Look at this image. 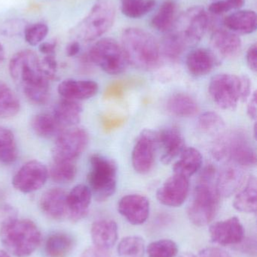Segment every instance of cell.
<instances>
[{
	"label": "cell",
	"instance_id": "1",
	"mask_svg": "<svg viewBox=\"0 0 257 257\" xmlns=\"http://www.w3.org/2000/svg\"><path fill=\"white\" fill-rule=\"evenodd\" d=\"M9 72L24 96L36 105H44L49 99V80L45 76L40 59L30 50H23L12 56Z\"/></svg>",
	"mask_w": 257,
	"mask_h": 257
},
{
	"label": "cell",
	"instance_id": "2",
	"mask_svg": "<svg viewBox=\"0 0 257 257\" xmlns=\"http://www.w3.org/2000/svg\"><path fill=\"white\" fill-rule=\"evenodd\" d=\"M216 180V169L212 165H208L199 176L188 208L189 218L195 226H208L218 213L221 196L217 190Z\"/></svg>",
	"mask_w": 257,
	"mask_h": 257
},
{
	"label": "cell",
	"instance_id": "3",
	"mask_svg": "<svg viewBox=\"0 0 257 257\" xmlns=\"http://www.w3.org/2000/svg\"><path fill=\"white\" fill-rule=\"evenodd\" d=\"M122 45L128 63L142 70L158 67L161 59L160 45L152 34L136 27L125 29Z\"/></svg>",
	"mask_w": 257,
	"mask_h": 257
},
{
	"label": "cell",
	"instance_id": "4",
	"mask_svg": "<svg viewBox=\"0 0 257 257\" xmlns=\"http://www.w3.org/2000/svg\"><path fill=\"white\" fill-rule=\"evenodd\" d=\"M0 240L9 254L28 257L40 245L42 233L32 220L17 218L0 225Z\"/></svg>",
	"mask_w": 257,
	"mask_h": 257
},
{
	"label": "cell",
	"instance_id": "5",
	"mask_svg": "<svg viewBox=\"0 0 257 257\" xmlns=\"http://www.w3.org/2000/svg\"><path fill=\"white\" fill-rule=\"evenodd\" d=\"M214 158L241 167L256 164V154L248 136L242 130H235L220 136L212 149Z\"/></svg>",
	"mask_w": 257,
	"mask_h": 257
},
{
	"label": "cell",
	"instance_id": "6",
	"mask_svg": "<svg viewBox=\"0 0 257 257\" xmlns=\"http://www.w3.org/2000/svg\"><path fill=\"white\" fill-rule=\"evenodd\" d=\"M116 6L112 0H96L87 16L73 30L78 39L85 42L96 40L113 27Z\"/></svg>",
	"mask_w": 257,
	"mask_h": 257
},
{
	"label": "cell",
	"instance_id": "7",
	"mask_svg": "<svg viewBox=\"0 0 257 257\" xmlns=\"http://www.w3.org/2000/svg\"><path fill=\"white\" fill-rule=\"evenodd\" d=\"M90 165V172L88 175L89 189L97 201L104 202L116 192L117 166L113 160L99 154L91 157Z\"/></svg>",
	"mask_w": 257,
	"mask_h": 257
},
{
	"label": "cell",
	"instance_id": "8",
	"mask_svg": "<svg viewBox=\"0 0 257 257\" xmlns=\"http://www.w3.org/2000/svg\"><path fill=\"white\" fill-rule=\"evenodd\" d=\"M212 25L211 15L205 8L195 6L177 18L170 31L187 47L197 45Z\"/></svg>",
	"mask_w": 257,
	"mask_h": 257
},
{
	"label": "cell",
	"instance_id": "9",
	"mask_svg": "<svg viewBox=\"0 0 257 257\" xmlns=\"http://www.w3.org/2000/svg\"><path fill=\"white\" fill-rule=\"evenodd\" d=\"M89 59L106 73L113 75L123 73L129 64L122 45L111 38L98 40L91 48Z\"/></svg>",
	"mask_w": 257,
	"mask_h": 257
},
{
	"label": "cell",
	"instance_id": "10",
	"mask_svg": "<svg viewBox=\"0 0 257 257\" xmlns=\"http://www.w3.org/2000/svg\"><path fill=\"white\" fill-rule=\"evenodd\" d=\"M208 91L219 108L233 111L241 100V78L232 74H218L211 78Z\"/></svg>",
	"mask_w": 257,
	"mask_h": 257
},
{
	"label": "cell",
	"instance_id": "11",
	"mask_svg": "<svg viewBox=\"0 0 257 257\" xmlns=\"http://www.w3.org/2000/svg\"><path fill=\"white\" fill-rule=\"evenodd\" d=\"M89 137L82 128H71L63 130L57 136L52 148L54 162H74L87 148Z\"/></svg>",
	"mask_w": 257,
	"mask_h": 257
},
{
	"label": "cell",
	"instance_id": "12",
	"mask_svg": "<svg viewBox=\"0 0 257 257\" xmlns=\"http://www.w3.org/2000/svg\"><path fill=\"white\" fill-rule=\"evenodd\" d=\"M158 148L157 134L151 130L142 131L133 148L132 166L137 173L145 175L151 172L155 163Z\"/></svg>",
	"mask_w": 257,
	"mask_h": 257
},
{
	"label": "cell",
	"instance_id": "13",
	"mask_svg": "<svg viewBox=\"0 0 257 257\" xmlns=\"http://www.w3.org/2000/svg\"><path fill=\"white\" fill-rule=\"evenodd\" d=\"M46 166L37 160L27 162L12 178V185L18 191L30 193L42 188L48 178Z\"/></svg>",
	"mask_w": 257,
	"mask_h": 257
},
{
	"label": "cell",
	"instance_id": "14",
	"mask_svg": "<svg viewBox=\"0 0 257 257\" xmlns=\"http://www.w3.org/2000/svg\"><path fill=\"white\" fill-rule=\"evenodd\" d=\"M190 193V181L187 177L174 174L158 189V202L168 207H180L185 202Z\"/></svg>",
	"mask_w": 257,
	"mask_h": 257
},
{
	"label": "cell",
	"instance_id": "15",
	"mask_svg": "<svg viewBox=\"0 0 257 257\" xmlns=\"http://www.w3.org/2000/svg\"><path fill=\"white\" fill-rule=\"evenodd\" d=\"M209 232L212 242L219 245H237L244 240V226L237 217L213 223Z\"/></svg>",
	"mask_w": 257,
	"mask_h": 257
},
{
	"label": "cell",
	"instance_id": "16",
	"mask_svg": "<svg viewBox=\"0 0 257 257\" xmlns=\"http://www.w3.org/2000/svg\"><path fill=\"white\" fill-rule=\"evenodd\" d=\"M149 201L140 194L123 196L118 204V211L125 220L132 225L143 224L149 216Z\"/></svg>",
	"mask_w": 257,
	"mask_h": 257
},
{
	"label": "cell",
	"instance_id": "17",
	"mask_svg": "<svg viewBox=\"0 0 257 257\" xmlns=\"http://www.w3.org/2000/svg\"><path fill=\"white\" fill-rule=\"evenodd\" d=\"M156 134L161 162L168 165L185 149V139L181 130L175 126L163 128Z\"/></svg>",
	"mask_w": 257,
	"mask_h": 257
},
{
	"label": "cell",
	"instance_id": "18",
	"mask_svg": "<svg viewBox=\"0 0 257 257\" xmlns=\"http://www.w3.org/2000/svg\"><path fill=\"white\" fill-rule=\"evenodd\" d=\"M92 194L90 189L84 184H78L66 196L67 218L72 222H78L87 216L89 211Z\"/></svg>",
	"mask_w": 257,
	"mask_h": 257
},
{
	"label": "cell",
	"instance_id": "19",
	"mask_svg": "<svg viewBox=\"0 0 257 257\" xmlns=\"http://www.w3.org/2000/svg\"><path fill=\"white\" fill-rule=\"evenodd\" d=\"M66 196L67 193L61 188H51L45 191L39 202L42 212L52 220L67 218Z\"/></svg>",
	"mask_w": 257,
	"mask_h": 257
},
{
	"label": "cell",
	"instance_id": "20",
	"mask_svg": "<svg viewBox=\"0 0 257 257\" xmlns=\"http://www.w3.org/2000/svg\"><path fill=\"white\" fill-rule=\"evenodd\" d=\"M245 181L242 167L229 164L223 168L217 175L216 185L221 197H230L239 190Z\"/></svg>",
	"mask_w": 257,
	"mask_h": 257
},
{
	"label": "cell",
	"instance_id": "21",
	"mask_svg": "<svg viewBox=\"0 0 257 257\" xmlns=\"http://www.w3.org/2000/svg\"><path fill=\"white\" fill-rule=\"evenodd\" d=\"M214 51L225 58H233L241 50V40L236 33L227 29H215L211 36Z\"/></svg>",
	"mask_w": 257,
	"mask_h": 257
},
{
	"label": "cell",
	"instance_id": "22",
	"mask_svg": "<svg viewBox=\"0 0 257 257\" xmlns=\"http://www.w3.org/2000/svg\"><path fill=\"white\" fill-rule=\"evenodd\" d=\"M91 237L95 247L107 251L117 242V223L110 219L96 220L92 224Z\"/></svg>",
	"mask_w": 257,
	"mask_h": 257
},
{
	"label": "cell",
	"instance_id": "23",
	"mask_svg": "<svg viewBox=\"0 0 257 257\" xmlns=\"http://www.w3.org/2000/svg\"><path fill=\"white\" fill-rule=\"evenodd\" d=\"M98 84L90 80L67 79L58 86L59 94L69 100H84L93 97L98 93Z\"/></svg>",
	"mask_w": 257,
	"mask_h": 257
},
{
	"label": "cell",
	"instance_id": "24",
	"mask_svg": "<svg viewBox=\"0 0 257 257\" xmlns=\"http://www.w3.org/2000/svg\"><path fill=\"white\" fill-rule=\"evenodd\" d=\"M187 67L196 77L208 75L218 64V59L213 51L206 48L193 50L187 56Z\"/></svg>",
	"mask_w": 257,
	"mask_h": 257
},
{
	"label": "cell",
	"instance_id": "25",
	"mask_svg": "<svg viewBox=\"0 0 257 257\" xmlns=\"http://www.w3.org/2000/svg\"><path fill=\"white\" fill-rule=\"evenodd\" d=\"M223 24L236 34H250L256 30V14L251 10H238L225 18Z\"/></svg>",
	"mask_w": 257,
	"mask_h": 257
},
{
	"label": "cell",
	"instance_id": "26",
	"mask_svg": "<svg viewBox=\"0 0 257 257\" xmlns=\"http://www.w3.org/2000/svg\"><path fill=\"white\" fill-rule=\"evenodd\" d=\"M82 108L76 101L63 99L56 104L52 114L59 125L64 128L78 124Z\"/></svg>",
	"mask_w": 257,
	"mask_h": 257
},
{
	"label": "cell",
	"instance_id": "27",
	"mask_svg": "<svg viewBox=\"0 0 257 257\" xmlns=\"http://www.w3.org/2000/svg\"><path fill=\"white\" fill-rule=\"evenodd\" d=\"M233 207L240 212L254 214L257 209V184L255 176H250L244 188L238 192L233 201Z\"/></svg>",
	"mask_w": 257,
	"mask_h": 257
},
{
	"label": "cell",
	"instance_id": "28",
	"mask_svg": "<svg viewBox=\"0 0 257 257\" xmlns=\"http://www.w3.org/2000/svg\"><path fill=\"white\" fill-rule=\"evenodd\" d=\"M202 166V156L200 151L194 148L184 149L181 158L173 167L174 173L190 178L200 170Z\"/></svg>",
	"mask_w": 257,
	"mask_h": 257
},
{
	"label": "cell",
	"instance_id": "29",
	"mask_svg": "<svg viewBox=\"0 0 257 257\" xmlns=\"http://www.w3.org/2000/svg\"><path fill=\"white\" fill-rule=\"evenodd\" d=\"M167 111L179 117H190L196 115L199 111V105L190 95L178 93L172 95L167 102Z\"/></svg>",
	"mask_w": 257,
	"mask_h": 257
},
{
	"label": "cell",
	"instance_id": "30",
	"mask_svg": "<svg viewBox=\"0 0 257 257\" xmlns=\"http://www.w3.org/2000/svg\"><path fill=\"white\" fill-rule=\"evenodd\" d=\"M75 240L69 234L56 232L48 237L45 245L48 257H66L75 247Z\"/></svg>",
	"mask_w": 257,
	"mask_h": 257
},
{
	"label": "cell",
	"instance_id": "31",
	"mask_svg": "<svg viewBox=\"0 0 257 257\" xmlns=\"http://www.w3.org/2000/svg\"><path fill=\"white\" fill-rule=\"evenodd\" d=\"M178 6L175 2L167 0L158 9L152 21L151 25L155 30L163 33L170 32L178 18Z\"/></svg>",
	"mask_w": 257,
	"mask_h": 257
},
{
	"label": "cell",
	"instance_id": "32",
	"mask_svg": "<svg viewBox=\"0 0 257 257\" xmlns=\"http://www.w3.org/2000/svg\"><path fill=\"white\" fill-rule=\"evenodd\" d=\"M31 126L34 133L44 139H51L63 131L53 114L48 113H39L34 116Z\"/></svg>",
	"mask_w": 257,
	"mask_h": 257
},
{
	"label": "cell",
	"instance_id": "33",
	"mask_svg": "<svg viewBox=\"0 0 257 257\" xmlns=\"http://www.w3.org/2000/svg\"><path fill=\"white\" fill-rule=\"evenodd\" d=\"M21 103L18 96L4 81L0 80V118L14 117L19 112Z\"/></svg>",
	"mask_w": 257,
	"mask_h": 257
},
{
	"label": "cell",
	"instance_id": "34",
	"mask_svg": "<svg viewBox=\"0 0 257 257\" xmlns=\"http://www.w3.org/2000/svg\"><path fill=\"white\" fill-rule=\"evenodd\" d=\"M18 151L13 133L9 128L0 126V162L12 164L18 158Z\"/></svg>",
	"mask_w": 257,
	"mask_h": 257
},
{
	"label": "cell",
	"instance_id": "35",
	"mask_svg": "<svg viewBox=\"0 0 257 257\" xmlns=\"http://www.w3.org/2000/svg\"><path fill=\"white\" fill-rule=\"evenodd\" d=\"M119 257H143L146 253V244L143 238L131 235L122 238L118 244Z\"/></svg>",
	"mask_w": 257,
	"mask_h": 257
},
{
	"label": "cell",
	"instance_id": "36",
	"mask_svg": "<svg viewBox=\"0 0 257 257\" xmlns=\"http://www.w3.org/2000/svg\"><path fill=\"white\" fill-rule=\"evenodd\" d=\"M155 0H120L121 11L125 16L137 19L155 8Z\"/></svg>",
	"mask_w": 257,
	"mask_h": 257
},
{
	"label": "cell",
	"instance_id": "37",
	"mask_svg": "<svg viewBox=\"0 0 257 257\" xmlns=\"http://www.w3.org/2000/svg\"><path fill=\"white\" fill-rule=\"evenodd\" d=\"M77 168L74 162H54L48 175L57 184H68L75 179Z\"/></svg>",
	"mask_w": 257,
	"mask_h": 257
},
{
	"label": "cell",
	"instance_id": "38",
	"mask_svg": "<svg viewBox=\"0 0 257 257\" xmlns=\"http://www.w3.org/2000/svg\"><path fill=\"white\" fill-rule=\"evenodd\" d=\"M185 45L177 37L175 33L172 31L165 33L163 38L161 45H160L161 53L169 60L176 61L182 55L183 52L186 49Z\"/></svg>",
	"mask_w": 257,
	"mask_h": 257
},
{
	"label": "cell",
	"instance_id": "39",
	"mask_svg": "<svg viewBox=\"0 0 257 257\" xmlns=\"http://www.w3.org/2000/svg\"><path fill=\"white\" fill-rule=\"evenodd\" d=\"M148 257H176L178 244L170 239H161L150 243L146 248Z\"/></svg>",
	"mask_w": 257,
	"mask_h": 257
},
{
	"label": "cell",
	"instance_id": "40",
	"mask_svg": "<svg viewBox=\"0 0 257 257\" xmlns=\"http://www.w3.org/2000/svg\"><path fill=\"white\" fill-rule=\"evenodd\" d=\"M225 126L223 119L217 113L206 111L199 117L198 127L202 133L215 134L223 130Z\"/></svg>",
	"mask_w": 257,
	"mask_h": 257
},
{
	"label": "cell",
	"instance_id": "41",
	"mask_svg": "<svg viewBox=\"0 0 257 257\" xmlns=\"http://www.w3.org/2000/svg\"><path fill=\"white\" fill-rule=\"evenodd\" d=\"M48 32L49 29L45 23H35L27 26L24 33V39L31 46H36L45 40Z\"/></svg>",
	"mask_w": 257,
	"mask_h": 257
},
{
	"label": "cell",
	"instance_id": "42",
	"mask_svg": "<svg viewBox=\"0 0 257 257\" xmlns=\"http://www.w3.org/2000/svg\"><path fill=\"white\" fill-rule=\"evenodd\" d=\"M27 21L21 18L8 20L0 25V34L6 37H15L24 34L27 28Z\"/></svg>",
	"mask_w": 257,
	"mask_h": 257
},
{
	"label": "cell",
	"instance_id": "43",
	"mask_svg": "<svg viewBox=\"0 0 257 257\" xmlns=\"http://www.w3.org/2000/svg\"><path fill=\"white\" fill-rule=\"evenodd\" d=\"M41 68L45 76L48 80H52L55 78L57 73V62L54 54L45 55L43 58L40 59Z\"/></svg>",
	"mask_w": 257,
	"mask_h": 257
},
{
	"label": "cell",
	"instance_id": "44",
	"mask_svg": "<svg viewBox=\"0 0 257 257\" xmlns=\"http://www.w3.org/2000/svg\"><path fill=\"white\" fill-rule=\"evenodd\" d=\"M231 10H232V7L226 0H216L210 5L208 12L213 16H220Z\"/></svg>",
	"mask_w": 257,
	"mask_h": 257
},
{
	"label": "cell",
	"instance_id": "45",
	"mask_svg": "<svg viewBox=\"0 0 257 257\" xmlns=\"http://www.w3.org/2000/svg\"><path fill=\"white\" fill-rule=\"evenodd\" d=\"M18 212L15 207L9 204L0 205V225L18 218Z\"/></svg>",
	"mask_w": 257,
	"mask_h": 257
},
{
	"label": "cell",
	"instance_id": "46",
	"mask_svg": "<svg viewBox=\"0 0 257 257\" xmlns=\"http://www.w3.org/2000/svg\"><path fill=\"white\" fill-rule=\"evenodd\" d=\"M125 89V83L117 81L107 87L104 93V96L106 99H120L123 96Z\"/></svg>",
	"mask_w": 257,
	"mask_h": 257
},
{
	"label": "cell",
	"instance_id": "47",
	"mask_svg": "<svg viewBox=\"0 0 257 257\" xmlns=\"http://www.w3.org/2000/svg\"><path fill=\"white\" fill-rule=\"evenodd\" d=\"M125 122V119L124 117L105 116L102 119L103 128L106 132H111L121 127Z\"/></svg>",
	"mask_w": 257,
	"mask_h": 257
},
{
	"label": "cell",
	"instance_id": "48",
	"mask_svg": "<svg viewBox=\"0 0 257 257\" xmlns=\"http://www.w3.org/2000/svg\"><path fill=\"white\" fill-rule=\"evenodd\" d=\"M198 257H231L230 255L223 249L217 247H209L202 249Z\"/></svg>",
	"mask_w": 257,
	"mask_h": 257
},
{
	"label": "cell",
	"instance_id": "49",
	"mask_svg": "<svg viewBox=\"0 0 257 257\" xmlns=\"http://www.w3.org/2000/svg\"><path fill=\"white\" fill-rule=\"evenodd\" d=\"M247 66L250 70L256 72L257 71V45L256 43L250 45L246 55Z\"/></svg>",
	"mask_w": 257,
	"mask_h": 257
},
{
	"label": "cell",
	"instance_id": "50",
	"mask_svg": "<svg viewBox=\"0 0 257 257\" xmlns=\"http://www.w3.org/2000/svg\"><path fill=\"white\" fill-rule=\"evenodd\" d=\"M241 100H247L251 93V82L247 75H243L241 78Z\"/></svg>",
	"mask_w": 257,
	"mask_h": 257
},
{
	"label": "cell",
	"instance_id": "51",
	"mask_svg": "<svg viewBox=\"0 0 257 257\" xmlns=\"http://www.w3.org/2000/svg\"><path fill=\"white\" fill-rule=\"evenodd\" d=\"M57 42L55 41H50V42H42L39 45V51L41 54L44 55H51L55 53Z\"/></svg>",
	"mask_w": 257,
	"mask_h": 257
},
{
	"label": "cell",
	"instance_id": "52",
	"mask_svg": "<svg viewBox=\"0 0 257 257\" xmlns=\"http://www.w3.org/2000/svg\"><path fill=\"white\" fill-rule=\"evenodd\" d=\"M80 257H111L106 250H101L97 247H89L86 249Z\"/></svg>",
	"mask_w": 257,
	"mask_h": 257
},
{
	"label": "cell",
	"instance_id": "53",
	"mask_svg": "<svg viewBox=\"0 0 257 257\" xmlns=\"http://www.w3.org/2000/svg\"><path fill=\"white\" fill-rule=\"evenodd\" d=\"M257 97L256 92H254L250 97V101H249L248 105H247V115L253 119L256 120L257 116Z\"/></svg>",
	"mask_w": 257,
	"mask_h": 257
},
{
	"label": "cell",
	"instance_id": "54",
	"mask_svg": "<svg viewBox=\"0 0 257 257\" xmlns=\"http://www.w3.org/2000/svg\"><path fill=\"white\" fill-rule=\"evenodd\" d=\"M81 46L78 42H72L66 47V54L68 57H75L79 53Z\"/></svg>",
	"mask_w": 257,
	"mask_h": 257
},
{
	"label": "cell",
	"instance_id": "55",
	"mask_svg": "<svg viewBox=\"0 0 257 257\" xmlns=\"http://www.w3.org/2000/svg\"><path fill=\"white\" fill-rule=\"evenodd\" d=\"M5 59V49L3 48V45L0 43V63L4 61Z\"/></svg>",
	"mask_w": 257,
	"mask_h": 257
},
{
	"label": "cell",
	"instance_id": "56",
	"mask_svg": "<svg viewBox=\"0 0 257 257\" xmlns=\"http://www.w3.org/2000/svg\"><path fill=\"white\" fill-rule=\"evenodd\" d=\"M0 257H11V256L7 251L0 250Z\"/></svg>",
	"mask_w": 257,
	"mask_h": 257
},
{
	"label": "cell",
	"instance_id": "57",
	"mask_svg": "<svg viewBox=\"0 0 257 257\" xmlns=\"http://www.w3.org/2000/svg\"><path fill=\"white\" fill-rule=\"evenodd\" d=\"M180 257H196L193 253H186L184 254L181 255Z\"/></svg>",
	"mask_w": 257,
	"mask_h": 257
}]
</instances>
